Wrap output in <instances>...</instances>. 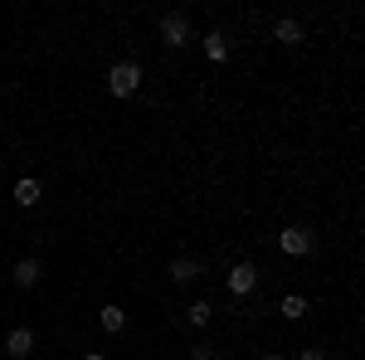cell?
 <instances>
[{
  "label": "cell",
  "instance_id": "2",
  "mask_svg": "<svg viewBox=\"0 0 365 360\" xmlns=\"http://www.w3.org/2000/svg\"><path fill=\"white\" fill-rule=\"evenodd\" d=\"M156 44H161V49H170V54L190 49V44H195V20H190V10L170 5L166 15L156 20Z\"/></svg>",
  "mask_w": 365,
  "mask_h": 360
},
{
  "label": "cell",
  "instance_id": "7",
  "mask_svg": "<svg viewBox=\"0 0 365 360\" xmlns=\"http://www.w3.org/2000/svg\"><path fill=\"white\" fill-rule=\"evenodd\" d=\"M39 351V336H34V326H15V331L5 336V356L10 360H29Z\"/></svg>",
  "mask_w": 365,
  "mask_h": 360
},
{
  "label": "cell",
  "instance_id": "1",
  "mask_svg": "<svg viewBox=\"0 0 365 360\" xmlns=\"http://www.w3.org/2000/svg\"><path fill=\"white\" fill-rule=\"evenodd\" d=\"M146 68H151V54L108 63V73H103L108 98H113V103H132V98H141V88H146Z\"/></svg>",
  "mask_w": 365,
  "mask_h": 360
},
{
  "label": "cell",
  "instance_id": "9",
  "mask_svg": "<svg viewBox=\"0 0 365 360\" xmlns=\"http://www.w3.org/2000/svg\"><path fill=\"white\" fill-rule=\"evenodd\" d=\"M78 360H113V356H108V336H103V346H93V351H83Z\"/></svg>",
  "mask_w": 365,
  "mask_h": 360
},
{
  "label": "cell",
  "instance_id": "11",
  "mask_svg": "<svg viewBox=\"0 0 365 360\" xmlns=\"http://www.w3.org/2000/svg\"><path fill=\"white\" fill-rule=\"evenodd\" d=\"M0 322H5V307H0Z\"/></svg>",
  "mask_w": 365,
  "mask_h": 360
},
{
  "label": "cell",
  "instance_id": "12",
  "mask_svg": "<svg viewBox=\"0 0 365 360\" xmlns=\"http://www.w3.org/2000/svg\"><path fill=\"white\" fill-rule=\"evenodd\" d=\"M0 360H5V346H0Z\"/></svg>",
  "mask_w": 365,
  "mask_h": 360
},
{
  "label": "cell",
  "instance_id": "8",
  "mask_svg": "<svg viewBox=\"0 0 365 360\" xmlns=\"http://www.w3.org/2000/svg\"><path fill=\"white\" fill-rule=\"evenodd\" d=\"M292 360H331V346H327V341H307V346H297Z\"/></svg>",
  "mask_w": 365,
  "mask_h": 360
},
{
  "label": "cell",
  "instance_id": "6",
  "mask_svg": "<svg viewBox=\"0 0 365 360\" xmlns=\"http://www.w3.org/2000/svg\"><path fill=\"white\" fill-rule=\"evenodd\" d=\"M93 322H98V331H103V336H122V331H127V322H132V307H127V302H98Z\"/></svg>",
  "mask_w": 365,
  "mask_h": 360
},
{
  "label": "cell",
  "instance_id": "3",
  "mask_svg": "<svg viewBox=\"0 0 365 360\" xmlns=\"http://www.w3.org/2000/svg\"><path fill=\"white\" fill-rule=\"evenodd\" d=\"M307 20H302V15H297V10H282L278 20H273V25H268V39H273V44H278V49H302V44H307Z\"/></svg>",
  "mask_w": 365,
  "mask_h": 360
},
{
  "label": "cell",
  "instance_id": "10",
  "mask_svg": "<svg viewBox=\"0 0 365 360\" xmlns=\"http://www.w3.org/2000/svg\"><path fill=\"white\" fill-rule=\"evenodd\" d=\"M258 360H292V356H287V351H263Z\"/></svg>",
  "mask_w": 365,
  "mask_h": 360
},
{
  "label": "cell",
  "instance_id": "4",
  "mask_svg": "<svg viewBox=\"0 0 365 360\" xmlns=\"http://www.w3.org/2000/svg\"><path fill=\"white\" fill-rule=\"evenodd\" d=\"M44 180H39V175H34V170H20V175H15V185H10V205H15V210H39V205H44Z\"/></svg>",
  "mask_w": 365,
  "mask_h": 360
},
{
  "label": "cell",
  "instance_id": "5",
  "mask_svg": "<svg viewBox=\"0 0 365 360\" xmlns=\"http://www.w3.org/2000/svg\"><path fill=\"white\" fill-rule=\"evenodd\" d=\"M44 258L39 253H25V258H15V268H10V282H15V292H29V287H39L44 282Z\"/></svg>",
  "mask_w": 365,
  "mask_h": 360
}]
</instances>
